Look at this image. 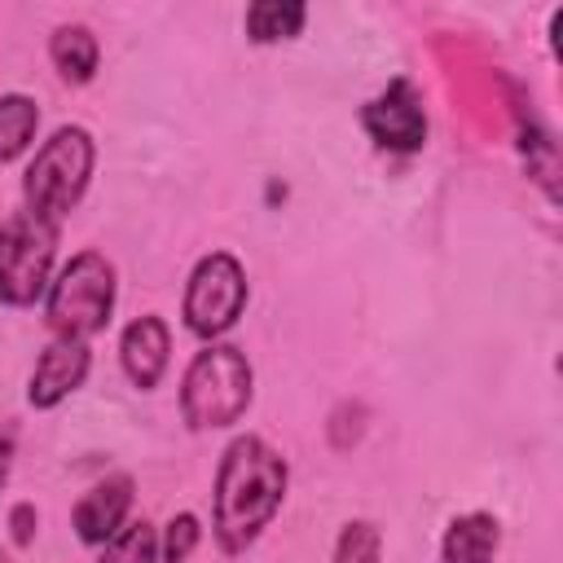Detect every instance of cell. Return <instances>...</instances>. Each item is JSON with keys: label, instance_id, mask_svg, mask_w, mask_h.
<instances>
[{"label": "cell", "instance_id": "obj_1", "mask_svg": "<svg viewBox=\"0 0 563 563\" xmlns=\"http://www.w3.org/2000/svg\"><path fill=\"white\" fill-rule=\"evenodd\" d=\"M290 466L264 435H233L216 466L211 532L224 554L251 550L286 501Z\"/></svg>", "mask_w": 563, "mask_h": 563}, {"label": "cell", "instance_id": "obj_2", "mask_svg": "<svg viewBox=\"0 0 563 563\" xmlns=\"http://www.w3.org/2000/svg\"><path fill=\"white\" fill-rule=\"evenodd\" d=\"M92 167H97V141H92V132L79 128V123H62L35 150V158L26 163V176H22V202L26 207L22 211H31L44 224L62 229V220L88 194Z\"/></svg>", "mask_w": 563, "mask_h": 563}, {"label": "cell", "instance_id": "obj_3", "mask_svg": "<svg viewBox=\"0 0 563 563\" xmlns=\"http://www.w3.org/2000/svg\"><path fill=\"white\" fill-rule=\"evenodd\" d=\"M255 396V369L242 347L233 343H207L194 352L180 378V418L194 431H220L233 427Z\"/></svg>", "mask_w": 563, "mask_h": 563}, {"label": "cell", "instance_id": "obj_4", "mask_svg": "<svg viewBox=\"0 0 563 563\" xmlns=\"http://www.w3.org/2000/svg\"><path fill=\"white\" fill-rule=\"evenodd\" d=\"M114 295H119V282H114V264L101 255V251H79L70 255L48 290H44V325L53 339H79L88 343L92 334H101L114 317Z\"/></svg>", "mask_w": 563, "mask_h": 563}, {"label": "cell", "instance_id": "obj_5", "mask_svg": "<svg viewBox=\"0 0 563 563\" xmlns=\"http://www.w3.org/2000/svg\"><path fill=\"white\" fill-rule=\"evenodd\" d=\"M57 233L31 211H13L0 224V303L4 308H31L44 299L53 282V260H57Z\"/></svg>", "mask_w": 563, "mask_h": 563}, {"label": "cell", "instance_id": "obj_6", "mask_svg": "<svg viewBox=\"0 0 563 563\" xmlns=\"http://www.w3.org/2000/svg\"><path fill=\"white\" fill-rule=\"evenodd\" d=\"M246 308V268L233 251H211L189 268L185 282V299H180V317L185 330L216 343L220 334H229L238 325Z\"/></svg>", "mask_w": 563, "mask_h": 563}, {"label": "cell", "instance_id": "obj_7", "mask_svg": "<svg viewBox=\"0 0 563 563\" xmlns=\"http://www.w3.org/2000/svg\"><path fill=\"white\" fill-rule=\"evenodd\" d=\"M365 136L387 154H418L427 145V110L409 79H391L378 97L361 106Z\"/></svg>", "mask_w": 563, "mask_h": 563}, {"label": "cell", "instance_id": "obj_8", "mask_svg": "<svg viewBox=\"0 0 563 563\" xmlns=\"http://www.w3.org/2000/svg\"><path fill=\"white\" fill-rule=\"evenodd\" d=\"M88 369H92L88 343H79V339H53V343L35 356V369H31V378H26V400H31L35 409H57L70 391L84 387Z\"/></svg>", "mask_w": 563, "mask_h": 563}, {"label": "cell", "instance_id": "obj_9", "mask_svg": "<svg viewBox=\"0 0 563 563\" xmlns=\"http://www.w3.org/2000/svg\"><path fill=\"white\" fill-rule=\"evenodd\" d=\"M167 361H172V330L163 317L145 312L136 321L123 325L119 334V365L128 374V383L136 391H154L167 374Z\"/></svg>", "mask_w": 563, "mask_h": 563}, {"label": "cell", "instance_id": "obj_10", "mask_svg": "<svg viewBox=\"0 0 563 563\" xmlns=\"http://www.w3.org/2000/svg\"><path fill=\"white\" fill-rule=\"evenodd\" d=\"M132 515V475H106L97 479L70 510V523H75V537L92 550H101Z\"/></svg>", "mask_w": 563, "mask_h": 563}, {"label": "cell", "instance_id": "obj_11", "mask_svg": "<svg viewBox=\"0 0 563 563\" xmlns=\"http://www.w3.org/2000/svg\"><path fill=\"white\" fill-rule=\"evenodd\" d=\"M501 545V523L488 510H466L457 519H449L444 537H440V559L444 563H493Z\"/></svg>", "mask_w": 563, "mask_h": 563}, {"label": "cell", "instance_id": "obj_12", "mask_svg": "<svg viewBox=\"0 0 563 563\" xmlns=\"http://www.w3.org/2000/svg\"><path fill=\"white\" fill-rule=\"evenodd\" d=\"M48 62L66 84H92L101 66V44L84 22H62L48 35Z\"/></svg>", "mask_w": 563, "mask_h": 563}, {"label": "cell", "instance_id": "obj_13", "mask_svg": "<svg viewBox=\"0 0 563 563\" xmlns=\"http://www.w3.org/2000/svg\"><path fill=\"white\" fill-rule=\"evenodd\" d=\"M308 22V9L299 0H255L242 18L246 26V40L251 44H282V40H295Z\"/></svg>", "mask_w": 563, "mask_h": 563}, {"label": "cell", "instance_id": "obj_14", "mask_svg": "<svg viewBox=\"0 0 563 563\" xmlns=\"http://www.w3.org/2000/svg\"><path fill=\"white\" fill-rule=\"evenodd\" d=\"M35 128H40V106L26 92H4L0 97V167L18 163L35 145Z\"/></svg>", "mask_w": 563, "mask_h": 563}, {"label": "cell", "instance_id": "obj_15", "mask_svg": "<svg viewBox=\"0 0 563 563\" xmlns=\"http://www.w3.org/2000/svg\"><path fill=\"white\" fill-rule=\"evenodd\" d=\"M97 563H158V528L150 519L123 523L97 554Z\"/></svg>", "mask_w": 563, "mask_h": 563}, {"label": "cell", "instance_id": "obj_16", "mask_svg": "<svg viewBox=\"0 0 563 563\" xmlns=\"http://www.w3.org/2000/svg\"><path fill=\"white\" fill-rule=\"evenodd\" d=\"M334 563H383V532L369 519H347L334 541Z\"/></svg>", "mask_w": 563, "mask_h": 563}, {"label": "cell", "instance_id": "obj_17", "mask_svg": "<svg viewBox=\"0 0 563 563\" xmlns=\"http://www.w3.org/2000/svg\"><path fill=\"white\" fill-rule=\"evenodd\" d=\"M198 537H202L198 515H189V510L172 515V519H167V528H163V537H158V559H163V563H189V554H194Z\"/></svg>", "mask_w": 563, "mask_h": 563}, {"label": "cell", "instance_id": "obj_18", "mask_svg": "<svg viewBox=\"0 0 563 563\" xmlns=\"http://www.w3.org/2000/svg\"><path fill=\"white\" fill-rule=\"evenodd\" d=\"M13 457H18V422L13 418H0V493L13 475Z\"/></svg>", "mask_w": 563, "mask_h": 563}, {"label": "cell", "instance_id": "obj_19", "mask_svg": "<svg viewBox=\"0 0 563 563\" xmlns=\"http://www.w3.org/2000/svg\"><path fill=\"white\" fill-rule=\"evenodd\" d=\"M35 523H40V515H35V506H31V501H18V506L9 510V528H13V541H18V545H31Z\"/></svg>", "mask_w": 563, "mask_h": 563}, {"label": "cell", "instance_id": "obj_20", "mask_svg": "<svg viewBox=\"0 0 563 563\" xmlns=\"http://www.w3.org/2000/svg\"><path fill=\"white\" fill-rule=\"evenodd\" d=\"M0 563H9V554H4V550H0Z\"/></svg>", "mask_w": 563, "mask_h": 563}]
</instances>
